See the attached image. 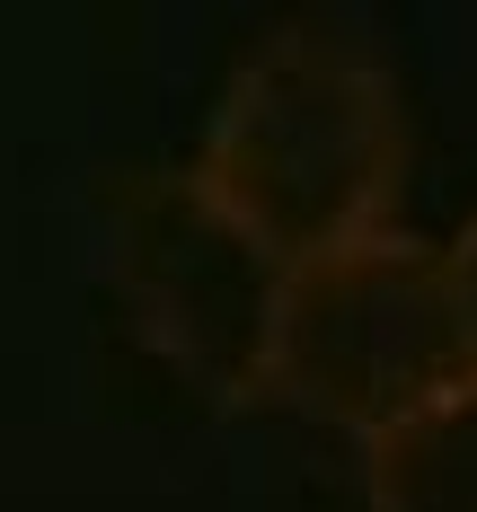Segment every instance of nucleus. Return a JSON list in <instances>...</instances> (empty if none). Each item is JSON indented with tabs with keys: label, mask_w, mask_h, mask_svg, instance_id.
<instances>
[{
	"label": "nucleus",
	"mask_w": 477,
	"mask_h": 512,
	"mask_svg": "<svg viewBox=\"0 0 477 512\" xmlns=\"http://www.w3.org/2000/svg\"><path fill=\"white\" fill-rule=\"evenodd\" d=\"M469 371H477V345L460 318V292H451V265L416 230L389 221V230L318 248L283 274L265 398L371 442Z\"/></svg>",
	"instance_id": "nucleus-2"
},
{
	"label": "nucleus",
	"mask_w": 477,
	"mask_h": 512,
	"mask_svg": "<svg viewBox=\"0 0 477 512\" xmlns=\"http://www.w3.org/2000/svg\"><path fill=\"white\" fill-rule=\"evenodd\" d=\"M371 512H477V371L363 442Z\"/></svg>",
	"instance_id": "nucleus-4"
},
{
	"label": "nucleus",
	"mask_w": 477,
	"mask_h": 512,
	"mask_svg": "<svg viewBox=\"0 0 477 512\" xmlns=\"http://www.w3.org/2000/svg\"><path fill=\"white\" fill-rule=\"evenodd\" d=\"M442 265H451V292H460V318H469V345H477V212L442 239Z\"/></svg>",
	"instance_id": "nucleus-5"
},
{
	"label": "nucleus",
	"mask_w": 477,
	"mask_h": 512,
	"mask_svg": "<svg viewBox=\"0 0 477 512\" xmlns=\"http://www.w3.org/2000/svg\"><path fill=\"white\" fill-rule=\"evenodd\" d=\"M283 256L195 168H159L115 204V283L159 354L212 398H265Z\"/></svg>",
	"instance_id": "nucleus-3"
},
{
	"label": "nucleus",
	"mask_w": 477,
	"mask_h": 512,
	"mask_svg": "<svg viewBox=\"0 0 477 512\" xmlns=\"http://www.w3.org/2000/svg\"><path fill=\"white\" fill-rule=\"evenodd\" d=\"M195 177L283 265L389 230L407 177V106L389 62L327 27H283L230 62L195 142Z\"/></svg>",
	"instance_id": "nucleus-1"
}]
</instances>
